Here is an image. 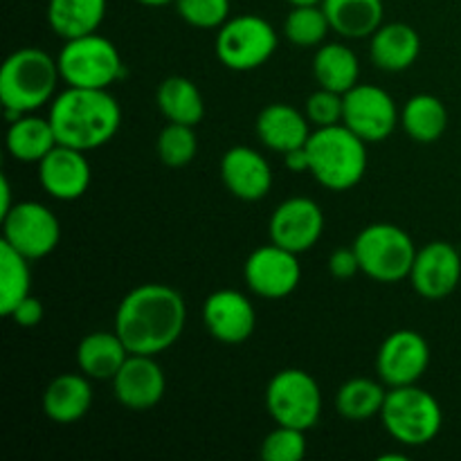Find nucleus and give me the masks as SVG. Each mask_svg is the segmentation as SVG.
<instances>
[{
    "mask_svg": "<svg viewBox=\"0 0 461 461\" xmlns=\"http://www.w3.org/2000/svg\"><path fill=\"white\" fill-rule=\"evenodd\" d=\"M50 122L59 144L93 151L115 138L122 124V108L108 90L68 86L54 97Z\"/></svg>",
    "mask_w": 461,
    "mask_h": 461,
    "instance_id": "2",
    "label": "nucleus"
},
{
    "mask_svg": "<svg viewBox=\"0 0 461 461\" xmlns=\"http://www.w3.org/2000/svg\"><path fill=\"white\" fill-rule=\"evenodd\" d=\"M221 178L228 192L239 201L255 203L268 196L273 187V169L270 162L259 151L250 147L228 149L221 158Z\"/></svg>",
    "mask_w": 461,
    "mask_h": 461,
    "instance_id": "19",
    "label": "nucleus"
},
{
    "mask_svg": "<svg viewBox=\"0 0 461 461\" xmlns=\"http://www.w3.org/2000/svg\"><path fill=\"white\" fill-rule=\"evenodd\" d=\"M30 259L23 257L7 241H0V313L5 318L30 295Z\"/></svg>",
    "mask_w": 461,
    "mask_h": 461,
    "instance_id": "31",
    "label": "nucleus"
},
{
    "mask_svg": "<svg viewBox=\"0 0 461 461\" xmlns=\"http://www.w3.org/2000/svg\"><path fill=\"white\" fill-rule=\"evenodd\" d=\"M203 322L210 336L223 345H241L255 333L257 313L252 302L234 288H221L207 295Z\"/></svg>",
    "mask_w": 461,
    "mask_h": 461,
    "instance_id": "16",
    "label": "nucleus"
},
{
    "mask_svg": "<svg viewBox=\"0 0 461 461\" xmlns=\"http://www.w3.org/2000/svg\"><path fill=\"white\" fill-rule=\"evenodd\" d=\"M93 378L81 374H59L43 392V412L54 423H75L93 405Z\"/></svg>",
    "mask_w": 461,
    "mask_h": 461,
    "instance_id": "22",
    "label": "nucleus"
},
{
    "mask_svg": "<svg viewBox=\"0 0 461 461\" xmlns=\"http://www.w3.org/2000/svg\"><path fill=\"white\" fill-rule=\"evenodd\" d=\"M401 113L387 90L372 84H356L345 93L342 124L349 126L365 142H383L394 133Z\"/></svg>",
    "mask_w": 461,
    "mask_h": 461,
    "instance_id": "11",
    "label": "nucleus"
},
{
    "mask_svg": "<svg viewBox=\"0 0 461 461\" xmlns=\"http://www.w3.org/2000/svg\"><path fill=\"white\" fill-rule=\"evenodd\" d=\"M279 36L266 18L255 14L228 18L216 34V57L234 72H250L275 54Z\"/></svg>",
    "mask_w": 461,
    "mask_h": 461,
    "instance_id": "9",
    "label": "nucleus"
},
{
    "mask_svg": "<svg viewBox=\"0 0 461 461\" xmlns=\"http://www.w3.org/2000/svg\"><path fill=\"white\" fill-rule=\"evenodd\" d=\"M329 273L336 279H340V282L356 277L360 273V261L354 246L338 248V250L331 252V257H329Z\"/></svg>",
    "mask_w": 461,
    "mask_h": 461,
    "instance_id": "37",
    "label": "nucleus"
},
{
    "mask_svg": "<svg viewBox=\"0 0 461 461\" xmlns=\"http://www.w3.org/2000/svg\"><path fill=\"white\" fill-rule=\"evenodd\" d=\"M324 14L336 34L345 39H367L383 25V0H324Z\"/></svg>",
    "mask_w": 461,
    "mask_h": 461,
    "instance_id": "24",
    "label": "nucleus"
},
{
    "mask_svg": "<svg viewBox=\"0 0 461 461\" xmlns=\"http://www.w3.org/2000/svg\"><path fill=\"white\" fill-rule=\"evenodd\" d=\"M313 75L320 88L345 95L358 84L360 63L351 48L342 43L320 45L313 57Z\"/></svg>",
    "mask_w": 461,
    "mask_h": 461,
    "instance_id": "28",
    "label": "nucleus"
},
{
    "mask_svg": "<svg viewBox=\"0 0 461 461\" xmlns=\"http://www.w3.org/2000/svg\"><path fill=\"white\" fill-rule=\"evenodd\" d=\"M243 279L255 295L264 300H282L300 286V259L295 252L270 241V246L250 252L243 266Z\"/></svg>",
    "mask_w": 461,
    "mask_h": 461,
    "instance_id": "12",
    "label": "nucleus"
},
{
    "mask_svg": "<svg viewBox=\"0 0 461 461\" xmlns=\"http://www.w3.org/2000/svg\"><path fill=\"white\" fill-rule=\"evenodd\" d=\"M410 284L423 300H444L461 282V257L448 241H430L419 248L410 270Z\"/></svg>",
    "mask_w": 461,
    "mask_h": 461,
    "instance_id": "15",
    "label": "nucleus"
},
{
    "mask_svg": "<svg viewBox=\"0 0 461 461\" xmlns=\"http://www.w3.org/2000/svg\"><path fill=\"white\" fill-rule=\"evenodd\" d=\"M401 126L414 142L432 144L448 129V111L439 97L419 93L405 102L401 111Z\"/></svg>",
    "mask_w": 461,
    "mask_h": 461,
    "instance_id": "29",
    "label": "nucleus"
},
{
    "mask_svg": "<svg viewBox=\"0 0 461 461\" xmlns=\"http://www.w3.org/2000/svg\"><path fill=\"white\" fill-rule=\"evenodd\" d=\"M266 410L277 426L311 430L322 414V392L309 372L282 369L266 387Z\"/></svg>",
    "mask_w": 461,
    "mask_h": 461,
    "instance_id": "8",
    "label": "nucleus"
},
{
    "mask_svg": "<svg viewBox=\"0 0 461 461\" xmlns=\"http://www.w3.org/2000/svg\"><path fill=\"white\" fill-rule=\"evenodd\" d=\"M378 417L392 439L403 446H426L444 426L441 405L430 392L414 385L390 387Z\"/></svg>",
    "mask_w": 461,
    "mask_h": 461,
    "instance_id": "5",
    "label": "nucleus"
},
{
    "mask_svg": "<svg viewBox=\"0 0 461 461\" xmlns=\"http://www.w3.org/2000/svg\"><path fill=\"white\" fill-rule=\"evenodd\" d=\"M385 383L374 378H351L336 392V410L349 421H367L381 414L385 403Z\"/></svg>",
    "mask_w": 461,
    "mask_h": 461,
    "instance_id": "30",
    "label": "nucleus"
},
{
    "mask_svg": "<svg viewBox=\"0 0 461 461\" xmlns=\"http://www.w3.org/2000/svg\"><path fill=\"white\" fill-rule=\"evenodd\" d=\"M156 151L167 167H174V169L187 167L198 153L196 131H194V126L169 122L158 135Z\"/></svg>",
    "mask_w": 461,
    "mask_h": 461,
    "instance_id": "33",
    "label": "nucleus"
},
{
    "mask_svg": "<svg viewBox=\"0 0 461 461\" xmlns=\"http://www.w3.org/2000/svg\"><path fill=\"white\" fill-rule=\"evenodd\" d=\"M270 241L302 255L320 241L324 232V212L313 198L295 196L275 207L268 223Z\"/></svg>",
    "mask_w": 461,
    "mask_h": 461,
    "instance_id": "14",
    "label": "nucleus"
},
{
    "mask_svg": "<svg viewBox=\"0 0 461 461\" xmlns=\"http://www.w3.org/2000/svg\"><path fill=\"white\" fill-rule=\"evenodd\" d=\"M369 39L372 63L385 72L408 70L421 54V36L408 23H383Z\"/></svg>",
    "mask_w": 461,
    "mask_h": 461,
    "instance_id": "20",
    "label": "nucleus"
},
{
    "mask_svg": "<svg viewBox=\"0 0 461 461\" xmlns=\"http://www.w3.org/2000/svg\"><path fill=\"white\" fill-rule=\"evenodd\" d=\"M59 81L57 59L41 48H21L0 68V102L7 111L27 115L57 97Z\"/></svg>",
    "mask_w": 461,
    "mask_h": 461,
    "instance_id": "4",
    "label": "nucleus"
},
{
    "mask_svg": "<svg viewBox=\"0 0 461 461\" xmlns=\"http://www.w3.org/2000/svg\"><path fill=\"white\" fill-rule=\"evenodd\" d=\"M309 174L331 192H347L367 171V142L347 124L320 126L306 142Z\"/></svg>",
    "mask_w": 461,
    "mask_h": 461,
    "instance_id": "3",
    "label": "nucleus"
},
{
    "mask_svg": "<svg viewBox=\"0 0 461 461\" xmlns=\"http://www.w3.org/2000/svg\"><path fill=\"white\" fill-rule=\"evenodd\" d=\"M187 324V304L176 288L142 284L122 297L115 331L131 354L158 356L180 340Z\"/></svg>",
    "mask_w": 461,
    "mask_h": 461,
    "instance_id": "1",
    "label": "nucleus"
},
{
    "mask_svg": "<svg viewBox=\"0 0 461 461\" xmlns=\"http://www.w3.org/2000/svg\"><path fill=\"white\" fill-rule=\"evenodd\" d=\"M61 81L75 88L108 90L124 77V61L113 41L102 34L68 39L57 57Z\"/></svg>",
    "mask_w": 461,
    "mask_h": 461,
    "instance_id": "6",
    "label": "nucleus"
},
{
    "mask_svg": "<svg viewBox=\"0 0 461 461\" xmlns=\"http://www.w3.org/2000/svg\"><path fill=\"white\" fill-rule=\"evenodd\" d=\"M286 3H291L293 7H300V5H322L324 0H286Z\"/></svg>",
    "mask_w": 461,
    "mask_h": 461,
    "instance_id": "42",
    "label": "nucleus"
},
{
    "mask_svg": "<svg viewBox=\"0 0 461 461\" xmlns=\"http://www.w3.org/2000/svg\"><path fill=\"white\" fill-rule=\"evenodd\" d=\"M284 165H286L291 171H295V174H304V171H309V153H306V144L304 147L284 153Z\"/></svg>",
    "mask_w": 461,
    "mask_h": 461,
    "instance_id": "39",
    "label": "nucleus"
},
{
    "mask_svg": "<svg viewBox=\"0 0 461 461\" xmlns=\"http://www.w3.org/2000/svg\"><path fill=\"white\" fill-rule=\"evenodd\" d=\"M131 351L117 331H93L77 347V365L93 381H113Z\"/></svg>",
    "mask_w": 461,
    "mask_h": 461,
    "instance_id": "23",
    "label": "nucleus"
},
{
    "mask_svg": "<svg viewBox=\"0 0 461 461\" xmlns=\"http://www.w3.org/2000/svg\"><path fill=\"white\" fill-rule=\"evenodd\" d=\"M311 122L304 113L288 104H268L257 115V135L268 149L288 153L300 149L311 138Z\"/></svg>",
    "mask_w": 461,
    "mask_h": 461,
    "instance_id": "21",
    "label": "nucleus"
},
{
    "mask_svg": "<svg viewBox=\"0 0 461 461\" xmlns=\"http://www.w3.org/2000/svg\"><path fill=\"white\" fill-rule=\"evenodd\" d=\"M115 399L133 412H147L162 401L167 390V378L156 356L129 354L120 372L113 378Z\"/></svg>",
    "mask_w": 461,
    "mask_h": 461,
    "instance_id": "17",
    "label": "nucleus"
},
{
    "mask_svg": "<svg viewBox=\"0 0 461 461\" xmlns=\"http://www.w3.org/2000/svg\"><path fill=\"white\" fill-rule=\"evenodd\" d=\"M43 315H45V309H43V304H41L39 297L27 295L25 300H23L21 304L12 311V315H9V318H12L18 327L32 329V327H39V324L43 322Z\"/></svg>",
    "mask_w": 461,
    "mask_h": 461,
    "instance_id": "38",
    "label": "nucleus"
},
{
    "mask_svg": "<svg viewBox=\"0 0 461 461\" xmlns=\"http://www.w3.org/2000/svg\"><path fill=\"white\" fill-rule=\"evenodd\" d=\"M156 104L160 108L162 115L176 124H187L198 126L201 124L203 115H205V102L194 84L187 77H167L156 90Z\"/></svg>",
    "mask_w": 461,
    "mask_h": 461,
    "instance_id": "26",
    "label": "nucleus"
},
{
    "mask_svg": "<svg viewBox=\"0 0 461 461\" xmlns=\"http://www.w3.org/2000/svg\"><path fill=\"white\" fill-rule=\"evenodd\" d=\"M306 455L304 430L288 426H277L261 441V459L264 461H300Z\"/></svg>",
    "mask_w": 461,
    "mask_h": 461,
    "instance_id": "34",
    "label": "nucleus"
},
{
    "mask_svg": "<svg viewBox=\"0 0 461 461\" xmlns=\"http://www.w3.org/2000/svg\"><path fill=\"white\" fill-rule=\"evenodd\" d=\"M360 273L381 284H396L410 277L417 248L412 237L394 223H372L360 230L354 241Z\"/></svg>",
    "mask_w": 461,
    "mask_h": 461,
    "instance_id": "7",
    "label": "nucleus"
},
{
    "mask_svg": "<svg viewBox=\"0 0 461 461\" xmlns=\"http://www.w3.org/2000/svg\"><path fill=\"white\" fill-rule=\"evenodd\" d=\"M41 187L57 201H77L84 196L93 180V169L86 151L57 144L39 162Z\"/></svg>",
    "mask_w": 461,
    "mask_h": 461,
    "instance_id": "18",
    "label": "nucleus"
},
{
    "mask_svg": "<svg viewBox=\"0 0 461 461\" xmlns=\"http://www.w3.org/2000/svg\"><path fill=\"white\" fill-rule=\"evenodd\" d=\"M430 365V345L421 333L399 329L383 340L376 354V369L387 387L414 385Z\"/></svg>",
    "mask_w": 461,
    "mask_h": 461,
    "instance_id": "13",
    "label": "nucleus"
},
{
    "mask_svg": "<svg viewBox=\"0 0 461 461\" xmlns=\"http://www.w3.org/2000/svg\"><path fill=\"white\" fill-rule=\"evenodd\" d=\"M342 115H345V95L336 93V90L320 88L306 99V117L318 129L342 124Z\"/></svg>",
    "mask_w": 461,
    "mask_h": 461,
    "instance_id": "36",
    "label": "nucleus"
},
{
    "mask_svg": "<svg viewBox=\"0 0 461 461\" xmlns=\"http://www.w3.org/2000/svg\"><path fill=\"white\" fill-rule=\"evenodd\" d=\"M3 241L30 261L43 259L61 241V223L50 207L21 201L3 216Z\"/></svg>",
    "mask_w": 461,
    "mask_h": 461,
    "instance_id": "10",
    "label": "nucleus"
},
{
    "mask_svg": "<svg viewBox=\"0 0 461 461\" xmlns=\"http://www.w3.org/2000/svg\"><path fill=\"white\" fill-rule=\"evenodd\" d=\"M329 18L322 5H300L288 12L284 21V34L297 48H320L327 39Z\"/></svg>",
    "mask_w": 461,
    "mask_h": 461,
    "instance_id": "32",
    "label": "nucleus"
},
{
    "mask_svg": "<svg viewBox=\"0 0 461 461\" xmlns=\"http://www.w3.org/2000/svg\"><path fill=\"white\" fill-rule=\"evenodd\" d=\"M140 5H147V7H165V5L176 3V0H138Z\"/></svg>",
    "mask_w": 461,
    "mask_h": 461,
    "instance_id": "41",
    "label": "nucleus"
},
{
    "mask_svg": "<svg viewBox=\"0 0 461 461\" xmlns=\"http://www.w3.org/2000/svg\"><path fill=\"white\" fill-rule=\"evenodd\" d=\"M178 16L198 30H219L230 18V0H176Z\"/></svg>",
    "mask_w": 461,
    "mask_h": 461,
    "instance_id": "35",
    "label": "nucleus"
},
{
    "mask_svg": "<svg viewBox=\"0 0 461 461\" xmlns=\"http://www.w3.org/2000/svg\"><path fill=\"white\" fill-rule=\"evenodd\" d=\"M14 205H16V203H12V185H9L7 176H3V178H0V219H3Z\"/></svg>",
    "mask_w": 461,
    "mask_h": 461,
    "instance_id": "40",
    "label": "nucleus"
},
{
    "mask_svg": "<svg viewBox=\"0 0 461 461\" xmlns=\"http://www.w3.org/2000/svg\"><path fill=\"white\" fill-rule=\"evenodd\" d=\"M57 144V135H54L50 117L45 120V117H36L27 113V115L18 117L16 122H9L7 151L16 160L39 165Z\"/></svg>",
    "mask_w": 461,
    "mask_h": 461,
    "instance_id": "27",
    "label": "nucleus"
},
{
    "mask_svg": "<svg viewBox=\"0 0 461 461\" xmlns=\"http://www.w3.org/2000/svg\"><path fill=\"white\" fill-rule=\"evenodd\" d=\"M106 0H50L48 25L63 41L95 34L106 16Z\"/></svg>",
    "mask_w": 461,
    "mask_h": 461,
    "instance_id": "25",
    "label": "nucleus"
}]
</instances>
